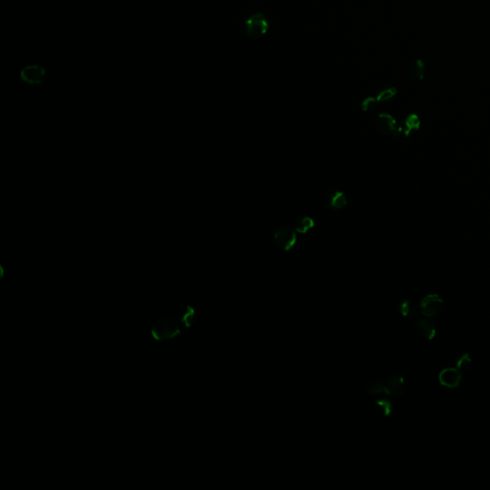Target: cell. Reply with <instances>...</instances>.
Wrapping results in <instances>:
<instances>
[{"instance_id": "1", "label": "cell", "mask_w": 490, "mask_h": 490, "mask_svg": "<svg viewBox=\"0 0 490 490\" xmlns=\"http://www.w3.org/2000/svg\"><path fill=\"white\" fill-rule=\"evenodd\" d=\"M151 336L157 341L173 339L181 333V328L176 319L164 317L157 320L150 327Z\"/></svg>"}, {"instance_id": "2", "label": "cell", "mask_w": 490, "mask_h": 490, "mask_svg": "<svg viewBox=\"0 0 490 490\" xmlns=\"http://www.w3.org/2000/svg\"><path fill=\"white\" fill-rule=\"evenodd\" d=\"M269 30V21L263 13H255L244 21V34L251 40L266 36Z\"/></svg>"}, {"instance_id": "3", "label": "cell", "mask_w": 490, "mask_h": 490, "mask_svg": "<svg viewBox=\"0 0 490 490\" xmlns=\"http://www.w3.org/2000/svg\"><path fill=\"white\" fill-rule=\"evenodd\" d=\"M409 317H411L415 321L416 330H417V333L419 334L420 337H422L423 339L428 340V341H432L436 337V335H437L436 327L432 324V322L427 317H425L421 314V312L419 311V308L417 310L416 306H413V309L411 311Z\"/></svg>"}, {"instance_id": "4", "label": "cell", "mask_w": 490, "mask_h": 490, "mask_svg": "<svg viewBox=\"0 0 490 490\" xmlns=\"http://www.w3.org/2000/svg\"><path fill=\"white\" fill-rule=\"evenodd\" d=\"M273 239L274 244L278 249L288 252L293 249L297 243V234L296 231L290 227H282L274 234Z\"/></svg>"}, {"instance_id": "5", "label": "cell", "mask_w": 490, "mask_h": 490, "mask_svg": "<svg viewBox=\"0 0 490 490\" xmlns=\"http://www.w3.org/2000/svg\"><path fill=\"white\" fill-rule=\"evenodd\" d=\"M445 301L438 294H428L419 303V311L427 318L439 315L444 310Z\"/></svg>"}, {"instance_id": "6", "label": "cell", "mask_w": 490, "mask_h": 490, "mask_svg": "<svg viewBox=\"0 0 490 490\" xmlns=\"http://www.w3.org/2000/svg\"><path fill=\"white\" fill-rule=\"evenodd\" d=\"M375 129L378 134L385 136H400V130L397 128L396 119L387 113H380L375 120Z\"/></svg>"}, {"instance_id": "7", "label": "cell", "mask_w": 490, "mask_h": 490, "mask_svg": "<svg viewBox=\"0 0 490 490\" xmlns=\"http://www.w3.org/2000/svg\"><path fill=\"white\" fill-rule=\"evenodd\" d=\"M384 393L390 397H400L406 391V381L401 375H390L384 381Z\"/></svg>"}, {"instance_id": "8", "label": "cell", "mask_w": 490, "mask_h": 490, "mask_svg": "<svg viewBox=\"0 0 490 490\" xmlns=\"http://www.w3.org/2000/svg\"><path fill=\"white\" fill-rule=\"evenodd\" d=\"M439 381L441 385L448 389H456L460 386L461 371L458 368H446L440 372Z\"/></svg>"}, {"instance_id": "9", "label": "cell", "mask_w": 490, "mask_h": 490, "mask_svg": "<svg viewBox=\"0 0 490 490\" xmlns=\"http://www.w3.org/2000/svg\"><path fill=\"white\" fill-rule=\"evenodd\" d=\"M20 78L27 84L41 85L45 79V70L41 65L26 66L20 73Z\"/></svg>"}, {"instance_id": "10", "label": "cell", "mask_w": 490, "mask_h": 490, "mask_svg": "<svg viewBox=\"0 0 490 490\" xmlns=\"http://www.w3.org/2000/svg\"><path fill=\"white\" fill-rule=\"evenodd\" d=\"M406 75L413 82H421L425 76V64L423 60L420 59L412 60L407 65Z\"/></svg>"}, {"instance_id": "11", "label": "cell", "mask_w": 490, "mask_h": 490, "mask_svg": "<svg viewBox=\"0 0 490 490\" xmlns=\"http://www.w3.org/2000/svg\"><path fill=\"white\" fill-rule=\"evenodd\" d=\"M419 128H420L419 117L415 113H412L404 119L401 128H400L399 130H400V134H402L404 136L408 137L413 132L419 130Z\"/></svg>"}, {"instance_id": "12", "label": "cell", "mask_w": 490, "mask_h": 490, "mask_svg": "<svg viewBox=\"0 0 490 490\" xmlns=\"http://www.w3.org/2000/svg\"><path fill=\"white\" fill-rule=\"evenodd\" d=\"M295 231L299 234H308L309 231L312 230L315 227V222L311 217H303L297 220L294 224Z\"/></svg>"}, {"instance_id": "13", "label": "cell", "mask_w": 490, "mask_h": 490, "mask_svg": "<svg viewBox=\"0 0 490 490\" xmlns=\"http://www.w3.org/2000/svg\"><path fill=\"white\" fill-rule=\"evenodd\" d=\"M348 204V198L342 191H337L330 196L329 207L333 210H341Z\"/></svg>"}, {"instance_id": "14", "label": "cell", "mask_w": 490, "mask_h": 490, "mask_svg": "<svg viewBox=\"0 0 490 490\" xmlns=\"http://www.w3.org/2000/svg\"><path fill=\"white\" fill-rule=\"evenodd\" d=\"M375 408L377 413H379L381 416H389L393 413L394 404L391 400L386 398H381L375 401Z\"/></svg>"}, {"instance_id": "15", "label": "cell", "mask_w": 490, "mask_h": 490, "mask_svg": "<svg viewBox=\"0 0 490 490\" xmlns=\"http://www.w3.org/2000/svg\"><path fill=\"white\" fill-rule=\"evenodd\" d=\"M179 317L181 322L186 327H191L195 322V311L192 307L187 306L179 312Z\"/></svg>"}, {"instance_id": "16", "label": "cell", "mask_w": 490, "mask_h": 490, "mask_svg": "<svg viewBox=\"0 0 490 490\" xmlns=\"http://www.w3.org/2000/svg\"><path fill=\"white\" fill-rule=\"evenodd\" d=\"M398 93V89L395 87H389L384 89L380 90L376 95L377 102H387L392 100Z\"/></svg>"}, {"instance_id": "17", "label": "cell", "mask_w": 490, "mask_h": 490, "mask_svg": "<svg viewBox=\"0 0 490 490\" xmlns=\"http://www.w3.org/2000/svg\"><path fill=\"white\" fill-rule=\"evenodd\" d=\"M472 364V359L469 354H464L463 356L460 357V359L457 362V368L460 371H466Z\"/></svg>"}, {"instance_id": "18", "label": "cell", "mask_w": 490, "mask_h": 490, "mask_svg": "<svg viewBox=\"0 0 490 490\" xmlns=\"http://www.w3.org/2000/svg\"><path fill=\"white\" fill-rule=\"evenodd\" d=\"M366 392L371 396H379L384 393V385L379 382H371L367 386Z\"/></svg>"}, {"instance_id": "19", "label": "cell", "mask_w": 490, "mask_h": 490, "mask_svg": "<svg viewBox=\"0 0 490 490\" xmlns=\"http://www.w3.org/2000/svg\"><path fill=\"white\" fill-rule=\"evenodd\" d=\"M376 104H377V100L376 98H373V97H368L366 99H364L361 103V109L364 111V112H370V111H373L376 107Z\"/></svg>"}, {"instance_id": "20", "label": "cell", "mask_w": 490, "mask_h": 490, "mask_svg": "<svg viewBox=\"0 0 490 490\" xmlns=\"http://www.w3.org/2000/svg\"><path fill=\"white\" fill-rule=\"evenodd\" d=\"M413 306H414L413 303L410 300L406 299V300L402 301L401 304H400V306H399V312H400V313H401L403 317H409L410 316V313H411V311L413 309Z\"/></svg>"}]
</instances>
